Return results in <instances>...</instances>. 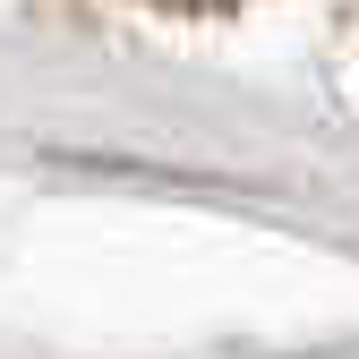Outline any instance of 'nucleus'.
<instances>
[{
  "mask_svg": "<svg viewBox=\"0 0 359 359\" xmlns=\"http://www.w3.org/2000/svg\"><path fill=\"white\" fill-rule=\"evenodd\" d=\"M163 9H231V0H163Z\"/></svg>",
  "mask_w": 359,
  "mask_h": 359,
  "instance_id": "obj_1",
  "label": "nucleus"
}]
</instances>
